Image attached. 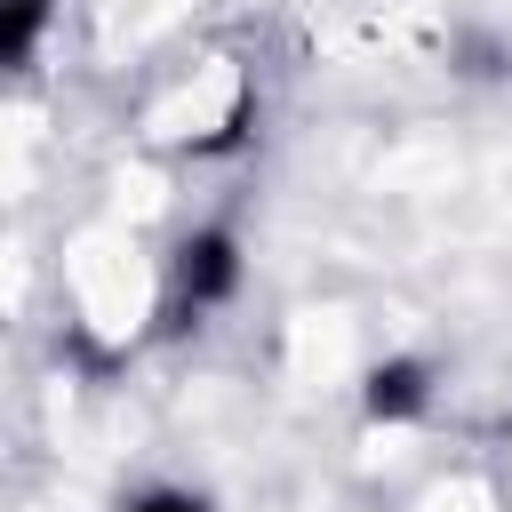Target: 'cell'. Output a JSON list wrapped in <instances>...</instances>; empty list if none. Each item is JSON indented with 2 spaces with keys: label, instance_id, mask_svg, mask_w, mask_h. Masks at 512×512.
Instances as JSON below:
<instances>
[{
  "label": "cell",
  "instance_id": "obj_1",
  "mask_svg": "<svg viewBox=\"0 0 512 512\" xmlns=\"http://www.w3.org/2000/svg\"><path fill=\"white\" fill-rule=\"evenodd\" d=\"M248 280V256H240V232L232 224H192L168 256V328H200L208 312H224Z\"/></svg>",
  "mask_w": 512,
  "mask_h": 512
},
{
  "label": "cell",
  "instance_id": "obj_3",
  "mask_svg": "<svg viewBox=\"0 0 512 512\" xmlns=\"http://www.w3.org/2000/svg\"><path fill=\"white\" fill-rule=\"evenodd\" d=\"M48 24H56V0H0V80L40 56Z\"/></svg>",
  "mask_w": 512,
  "mask_h": 512
},
{
  "label": "cell",
  "instance_id": "obj_4",
  "mask_svg": "<svg viewBox=\"0 0 512 512\" xmlns=\"http://www.w3.org/2000/svg\"><path fill=\"white\" fill-rule=\"evenodd\" d=\"M128 512H208V496L200 488H136Z\"/></svg>",
  "mask_w": 512,
  "mask_h": 512
},
{
  "label": "cell",
  "instance_id": "obj_2",
  "mask_svg": "<svg viewBox=\"0 0 512 512\" xmlns=\"http://www.w3.org/2000/svg\"><path fill=\"white\" fill-rule=\"evenodd\" d=\"M360 408H368V424H416L432 408V360H416V352L376 360L360 376Z\"/></svg>",
  "mask_w": 512,
  "mask_h": 512
}]
</instances>
